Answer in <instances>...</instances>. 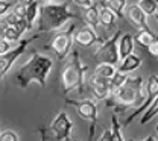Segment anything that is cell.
Returning <instances> with one entry per match:
<instances>
[{"instance_id": "obj_35", "label": "cell", "mask_w": 158, "mask_h": 141, "mask_svg": "<svg viewBox=\"0 0 158 141\" xmlns=\"http://www.w3.org/2000/svg\"><path fill=\"white\" fill-rule=\"evenodd\" d=\"M40 137H41V141L49 140V137H47V129H46V127H40Z\"/></svg>"}, {"instance_id": "obj_16", "label": "cell", "mask_w": 158, "mask_h": 141, "mask_svg": "<svg viewBox=\"0 0 158 141\" xmlns=\"http://www.w3.org/2000/svg\"><path fill=\"white\" fill-rule=\"evenodd\" d=\"M140 65H141V59L138 58L137 55L132 53V55H129V56H126V58L122 59V64L118 65V68L116 71L123 73V75H128V73H132L134 70H137Z\"/></svg>"}, {"instance_id": "obj_15", "label": "cell", "mask_w": 158, "mask_h": 141, "mask_svg": "<svg viewBox=\"0 0 158 141\" xmlns=\"http://www.w3.org/2000/svg\"><path fill=\"white\" fill-rule=\"evenodd\" d=\"M120 42H117V49H118V58L123 59L129 55L134 53V37L131 34H122V38H118Z\"/></svg>"}, {"instance_id": "obj_10", "label": "cell", "mask_w": 158, "mask_h": 141, "mask_svg": "<svg viewBox=\"0 0 158 141\" xmlns=\"http://www.w3.org/2000/svg\"><path fill=\"white\" fill-rule=\"evenodd\" d=\"M146 93H148V97H146V100L143 102L140 106H138L137 109L132 112V114H129L128 115V119L125 120L123 123V126H129L131 124V121L134 120L137 115H140L141 112H144L149 106H151V103L158 99V79L155 75H151L149 78H148V83H146Z\"/></svg>"}, {"instance_id": "obj_22", "label": "cell", "mask_w": 158, "mask_h": 141, "mask_svg": "<svg viewBox=\"0 0 158 141\" xmlns=\"http://www.w3.org/2000/svg\"><path fill=\"white\" fill-rule=\"evenodd\" d=\"M134 41H137L140 46L148 47L149 44H152L154 41H157V37H155V34L151 29H148V30H138L137 37L134 38Z\"/></svg>"}, {"instance_id": "obj_23", "label": "cell", "mask_w": 158, "mask_h": 141, "mask_svg": "<svg viewBox=\"0 0 158 141\" xmlns=\"http://www.w3.org/2000/svg\"><path fill=\"white\" fill-rule=\"evenodd\" d=\"M114 73H116L114 65H108V64H99L96 67V71H94L96 76L102 78V79H106V81H110L114 76Z\"/></svg>"}, {"instance_id": "obj_7", "label": "cell", "mask_w": 158, "mask_h": 141, "mask_svg": "<svg viewBox=\"0 0 158 141\" xmlns=\"http://www.w3.org/2000/svg\"><path fill=\"white\" fill-rule=\"evenodd\" d=\"M40 37H41V35H34V37H31V38H24L23 41L19 42V46H15V47H12L9 52L0 55V81L8 75V71H9L11 67L15 64V61L26 52L27 46H29L32 41H35L37 38H40Z\"/></svg>"}, {"instance_id": "obj_6", "label": "cell", "mask_w": 158, "mask_h": 141, "mask_svg": "<svg viewBox=\"0 0 158 141\" xmlns=\"http://www.w3.org/2000/svg\"><path fill=\"white\" fill-rule=\"evenodd\" d=\"M65 103L73 106L79 114L81 119L90 121V138L94 134V126H96V120H98V106L96 103L90 99H69L65 97Z\"/></svg>"}, {"instance_id": "obj_8", "label": "cell", "mask_w": 158, "mask_h": 141, "mask_svg": "<svg viewBox=\"0 0 158 141\" xmlns=\"http://www.w3.org/2000/svg\"><path fill=\"white\" fill-rule=\"evenodd\" d=\"M76 24H72L69 29L61 30L58 34H55V37L52 38L49 49L58 56V59H65V56L70 53V47L73 42V32H75Z\"/></svg>"}, {"instance_id": "obj_29", "label": "cell", "mask_w": 158, "mask_h": 141, "mask_svg": "<svg viewBox=\"0 0 158 141\" xmlns=\"http://www.w3.org/2000/svg\"><path fill=\"white\" fill-rule=\"evenodd\" d=\"M12 9V3L6 2V0H0V17H3L6 12H9Z\"/></svg>"}, {"instance_id": "obj_19", "label": "cell", "mask_w": 158, "mask_h": 141, "mask_svg": "<svg viewBox=\"0 0 158 141\" xmlns=\"http://www.w3.org/2000/svg\"><path fill=\"white\" fill-rule=\"evenodd\" d=\"M38 12H40V3L37 2V0L32 2L29 6H26V15H24V20H26V24H27V30L32 29L34 21H35V18H37Z\"/></svg>"}, {"instance_id": "obj_13", "label": "cell", "mask_w": 158, "mask_h": 141, "mask_svg": "<svg viewBox=\"0 0 158 141\" xmlns=\"http://www.w3.org/2000/svg\"><path fill=\"white\" fill-rule=\"evenodd\" d=\"M126 9V14H128V18L131 20V23L137 27L138 30H148L149 26H148V20H146V15L144 12L138 8L137 5H131Z\"/></svg>"}, {"instance_id": "obj_4", "label": "cell", "mask_w": 158, "mask_h": 141, "mask_svg": "<svg viewBox=\"0 0 158 141\" xmlns=\"http://www.w3.org/2000/svg\"><path fill=\"white\" fill-rule=\"evenodd\" d=\"M87 65H82L81 58H79V52L73 50L70 61L67 62V65L62 68L61 73V83H62V93L64 96H67L72 91H78L82 94L84 91V76L87 71Z\"/></svg>"}, {"instance_id": "obj_33", "label": "cell", "mask_w": 158, "mask_h": 141, "mask_svg": "<svg viewBox=\"0 0 158 141\" xmlns=\"http://www.w3.org/2000/svg\"><path fill=\"white\" fill-rule=\"evenodd\" d=\"M72 2H75L76 5L82 6V8H88V6H91V5H93V2H91V0H72Z\"/></svg>"}, {"instance_id": "obj_37", "label": "cell", "mask_w": 158, "mask_h": 141, "mask_svg": "<svg viewBox=\"0 0 158 141\" xmlns=\"http://www.w3.org/2000/svg\"><path fill=\"white\" fill-rule=\"evenodd\" d=\"M129 141H135V140H129ZM144 141H157V140H155V137H154V135H149Z\"/></svg>"}, {"instance_id": "obj_26", "label": "cell", "mask_w": 158, "mask_h": 141, "mask_svg": "<svg viewBox=\"0 0 158 141\" xmlns=\"http://www.w3.org/2000/svg\"><path fill=\"white\" fill-rule=\"evenodd\" d=\"M157 114H158V99H155V100L151 103V106L144 111V114L141 115L140 124H146V123H149V121L152 120Z\"/></svg>"}, {"instance_id": "obj_18", "label": "cell", "mask_w": 158, "mask_h": 141, "mask_svg": "<svg viewBox=\"0 0 158 141\" xmlns=\"http://www.w3.org/2000/svg\"><path fill=\"white\" fill-rule=\"evenodd\" d=\"M103 6H106L116 17L123 18V11L126 8V0H106V2H103Z\"/></svg>"}, {"instance_id": "obj_17", "label": "cell", "mask_w": 158, "mask_h": 141, "mask_svg": "<svg viewBox=\"0 0 158 141\" xmlns=\"http://www.w3.org/2000/svg\"><path fill=\"white\" fill-rule=\"evenodd\" d=\"M114 21H116V15L106 6H102L99 9V24H102L105 29H111L114 26Z\"/></svg>"}, {"instance_id": "obj_30", "label": "cell", "mask_w": 158, "mask_h": 141, "mask_svg": "<svg viewBox=\"0 0 158 141\" xmlns=\"http://www.w3.org/2000/svg\"><path fill=\"white\" fill-rule=\"evenodd\" d=\"M11 12H14L15 15H19L21 18H24V15H26V6H23V5H20L17 3L15 6H12V11Z\"/></svg>"}, {"instance_id": "obj_12", "label": "cell", "mask_w": 158, "mask_h": 141, "mask_svg": "<svg viewBox=\"0 0 158 141\" xmlns=\"http://www.w3.org/2000/svg\"><path fill=\"white\" fill-rule=\"evenodd\" d=\"M73 41L81 47H91L96 41H99V37L90 26H85L73 35Z\"/></svg>"}, {"instance_id": "obj_40", "label": "cell", "mask_w": 158, "mask_h": 141, "mask_svg": "<svg viewBox=\"0 0 158 141\" xmlns=\"http://www.w3.org/2000/svg\"><path fill=\"white\" fill-rule=\"evenodd\" d=\"M103 2H106V0H103Z\"/></svg>"}, {"instance_id": "obj_9", "label": "cell", "mask_w": 158, "mask_h": 141, "mask_svg": "<svg viewBox=\"0 0 158 141\" xmlns=\"http://www.w3.org/2000/svg\"><path fill=\"white\" fill-rule=\"evenodd\" d=\"M72 129H73V121L69 119L65 112H59L47 129V137H50L55 141H69Z\"/></svg>"}, {"instance_id": "obj_21", "label": "cell", "mask_w": 158, "mask_h": 141, "mask_svg": "<svg viewBox=\"0 0 158 141\" xmlns=\"http://www.w3.org/2000/svg\"><path fill=\"white\" fill-rule=\"evenodd\" d=\"M0 38L9 41V42H15V41H20L21 35H20L19 32H15L12 27L6 26L3 21H0Z\"/></svg>"}, {"instance_id": "obj_24", "label": "cell", "mask_w": 158, "mask_h": 141, "mask_svg": "<svg viewBox=\"0 0 158 141\" xmlns=\"http://www.w3.org/2000/svg\"><path fill=\"white\" fill-rule=\"evenodd\" d=\"M110 135H111V140L110 141H125L123 140V134H122V127H120V123H118L117 115H116V114L111 117V129H110Z\"/></svg>"}, {"instance_id": "obj_25", "label": "cell", "mask_w": 158, "mask_h": 141, "mask_svg": "<svg viewBox=\"0 0 158 141\" xmlns=\"http://www.w3.org/2000/svg\"><path fill=\"white\" fill-rule=\"evenodd\" d=\"M137 6L144 12L146 17H148V15H155L157 8H158L157 0H140Z\"/></svg>"}, {"instance_id": "obj_39", "label": "cell", "mask_w": 158, "mask_h": 141, "mask_svg": "<svg viewBox=\"0 0 158 141\" xmlns=\"http://www.w3.org/2000/svg\"><path fill=\"white\" fill-rule=\"evenodd\" d=\"M73 141H78V140H73Z\"/></svg>"}, {"instance_id": "obj_31", "label": "cell", "mask_w": 158, "mask_h": 141, "mask_svg": "<svg viewBox=\"0 0 158 141\" xmlns=\"http://www.w3.org/2000/svg\"><path fill=\"white\" fill-rule=\"evenodd\" d=\"M11 49H12V42H9V41L0 38V55H3V53L9 52Z\"/></svg>"}, {"instance_id": "obj_20", "label": "cell", "mask_w": 158, "mask_h": 141, "mask_svg": "<svg viewBox=\"0 0 158 141\" xmlns=\"http://www.w3.org/2000/svg\"><path fill=\"white\" fill-rule=\"evenodd\" d=\"M85 21L88 23V26L94 30L99 26V8L98 5H91L88 8H85Z\"/></svg>"}, {"instance_id": "obj_28", "label": "cell", "mask_w": 158, "mask_h": 141, "mask_svg": "<svg viewBox=\"0 0 158 141\" xmlns=\"http://www.w3.org/2000/svg\"><path fill=\"white\" fill-rule=\"evenodd\" d=\"M0 141H19V135L14 131H3L0 132Z\"/></svg>"}, {"instance_id": "obj_27", "label": "cell", "mask_w": 158, "mask_h": 141, "mask_svg": "<svg viewBox=\"0 0 158 141\" xmlns=\"http://www.w3.org/2000/svg\"><path fill=\"white\" fill-rule=\"evenodd\" d=\"M126 79H128V76H126V75L116 71V73H114V76L110 79V91H111V93H114V91L118 90L120 87H123V85H125V82H126ZM110 96H111V94H110Z\"/></svg>"}, {"instance_id": "obj_3", "label": "cell", "mask_w": 158, "mask_h": 141, "mask_svg": "<svg viewBox=\"0 0 158 141\" xmlns=\"http://www.w3.org/2000/svg\"><path fill=\"white\" fill-rule=\"evenodd\" d=\"M144 88L141 83V78H128L125 85L120 87L118 90H116L114 93H111V96L106 100V106H117L122 109L135 106V105H141L144 99Z\"/></svg>"}, {"instance_id": "obj_34", "label": "cell", "mask_w": 158, "mask_h": 141, "mask_svg": "<svg viewBox=\"0 0 158 141\" xmlns=\"http://www.w3.org/2000/svg\"><path fill=\"white\" fill-rule=\"evenodd\" d=\"M111 140V135H110V129H105L103 132H102V135H100V138L98 141H110Z\"/></svg>"}, {"instance_id": "obj_14", "label": "cell", "mask_w": 158, "mask_h": 141, "mask_svg": "<svg viewBox=\"0 0 158 141\" xmlns=\"http://www.w3.org/2000/svg\"><path fill=\"white\" fill-rule=\"evenodd\" d=\"M6 26H9V27H12L15 32H19L20 35H23L26 30H27V24H26V20L24 18H21L19 15H15L14 12H6L3 17H2V20Z\"/></svg>"}, {"instance_id": "obj_38", "label": "cell", "mask_w": 158, "mask_h": 141, "mask_svg": "<svg viewBox=\"0 0 158 141\" xmlns=\"http://www.w3.org/2000/svg\"><path fill=\"white\" fill-rule=\"evenodd\" d=\"M43 2H50V0H43Z\"/></svg>"}, {"instance_id": "obj_2", "label": "cell", "mask_w": 158, "mask_h": 141, "mask_svg": "<svg viewBox=\"0 0 158 141\" xmlns=\"http://www.w3.org/2000/svg\"><path fill=\"white\" fill-rule=\"evenodd\" d=\"M81 18L75 12H72L69 3L61 5H44L40 8V21H38V34L58 30L69 20Z\"/></svg>"}, {"instance_id": "obj_5", "label": "cell", "mask_w": 158, "mask_h": 141, "mask_svg": "<svg viewBox=\"0 0 158 141\" xmlns=\"http://www.w3.org/2000/svg\"><path fill=\"white\" fill-rule=\"evenodd\" d=\"M122 35V30L118 29L117 32L106 40L102 41L100 47L94 52V61L96 64H108V65H116L118 62V49H117V42L118 38Z\"/></svg>"}, {"instance_id": "obj_1", "label": "cell", "mask_w": 158, "mask_h": 141, "mask_svg": "<svg viewBox=\"0 0 158 141\" xmlns=\"http://www.w3.org/2000/svg\"><path fill=\"white\" fill-rule=\"evenodd\" d=\"M52 67H53V61L49 56L35 52L31 56V59L20 67V70L15 75V81L21 88H27L32 82H37L40 83L41 88H44L46 79H47Z\"/></svg>"}, {"instance_id": "obj_36", "label": "cell", "mask_w": 158, "mask_h": 141, "mask_svg": "<svg viewBox=\"0 0 158 141\" xmlns=\"http://www.w3.org/2000/svg\"><path fill=\"white\" fill-rule=\"evenodd\" d=\"M32 2H35V0H19L20 5H23V6H29Z\"/></svg>"}, {"instance_id": "obj_11", "label": "cell", "mask_w": 158, "mask_h": 141, "mask_svg": "<svg viewBox=\"0 0 158 141\" xmlns=\"http://www.w3.org/2000/svg\"><path fill=\"white\" fill-rule=\"evenodd\" d=\"M90 87H91L93 96H94L98 100H105V99L110 97V94H111V91H110V81L102 79V78H99L96 75L91 76Z\"/></svg>"}, {"instance_id": "obj_32", "label": "cell", "mask_w": 158, "mask_h": 141, "mask_svg": "<svg viewBox=\"0 0 158 141\" xmlns=\"http://www.w3.org/2000/svg\"><path fill=\"white\" fill-rule=\"evenodd\" d=\"M148 50H149V53H151L152 56H157L158 55V41H154L152 44H149V46H148Z\"/></svg>"}]
</instances>
